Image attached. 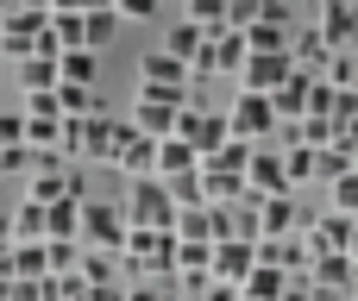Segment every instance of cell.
Masks as SVG:
<instances>
[{
    "label": "cell",
    "instance_id": "13",
    "mask_svg": "<svg viewBox=\"0 0 358 301\" xmlns=\"http://www.w3.org/2000/svg\"><path fill=\"white\" fill-rule=\"evenodd\" d=\"M138 88H195V75L170 50H151V57H138Z\"/></svg>",
    "mask_w": 358,
    "mask_h": 301
},
{
    "label": "cell",
    "instance_id": "36",
    "mask_svg": "<svg viewBox=\"0 0 358 301\" xmlns=\"http://www.w3.org/2000/svg\"><path fill=\"white\" fill-rule=\"evenodd\" d=\"M113 13H120V19H151L157 0H113Z\"/></svg>",
    "mask_w": 358,
    "mask_h": 301
},
{
    "label": "cell",
    "instance_id": "22",
    "mask_svg": "<svg viewBox=\"0 0 358 301\" xmlns=\"http://www.w3.org/2000/svg\"><path fill=\"white\" fill-rule=\"evenodd\" d=\"M289 38H296V31H289V25H271V19H252V25H245V50H252V57L289 50Z\"/></svg>",
    "mask_w": 358,
    "mask_h": 301
},
{
    "label": "cell",
    "instance_id": "26",
    "mask_svg": "<svg viewBox=\"0 0 358 301\" xmlns=\"http://www.w3.org/2000/svg\"><path fill=\"white\" fill-rule=\"evenodd\" d=\"M50 38L63 50H88V19L82 13H50Z\"/></svg>",
    "mask_w": 358,
    "mask_h": 301
},
{
    "label": "cell",
    "instance_id": "34",
    "mask_svg": "<svg viewBox=\"0 0 358 301\" xmlns=\"http://www.w3.org/2000/svg\"><path fill=\"white\" fill-rule=\"evenodd\" d=\"M13 145H25V119H19V107H0V151H13Z\"/></svg>",
    "mask_w": 358,
    "mask_h": 301
},
{
    "label": "cell",
    "instance_id": "1",
    "mask_svg": "<svg viewBox=\"0 0 358 301\" xmlns=\"http://www.w3.org/2000/svg\"><path fill=\"white\" fill-rule=\"evenodd\" d=\"M120 264L132 270V283H157V277H170V270H176V233H145V226H126Z\"/></svg>",
    "mask_w": 358,
    "mask_h": 301
},
{
    "label": "cell",
    "instance_id": "18",
    "mask_svg": "<svg viewBox=\"0 0 358 301\" xmlns=\"http://www.w3.org/2000/svg\"><path fill=\"white\" fill-rule=\"evenodd\" d=\"M239 295H245V301H283V295H289V270H277V264H252V277L239 283Z\"/></svg>",
    "mask_w": 358,
    "mask_h": 301
},
{
    "label": "cell",
    "instance_id": "40",
    "mask_svg": "<svg viewBox=\"0 0 358 301\" xmlns=\"http://www.w3.org/2000/svg\"><path fill=\"white\" fill-rule=\"evenodd\" d=\"M346 258H352V270H358V226H352V245H346Z\"/></svg>",
    "mask_w": 358,
    "mask_h": 301
},
{
    "label": "cell",
    "instance_id": "39",
    "mask_svg": "<svg viewBox=\"0 0 358 301\" xmlns=\"http://www.w3.org/2000/svg\"><path fill=\"white\" fill-rule=\"evenodd\" d=\"M315 301H352V295H334V289H315Z\"/></svg>",
    "mask_w": 358,
    "mask_h": 301
},
{
    "label": "cell",
    "instance_id": "8",
    "mask_svg": "<svg viewBox=\"0 0 358 301\" xmlns=\"http://www.w3.org/2000/svg\"><path fill=\"white\" fill-rule=\"evenodd\" d=\"M25 201H38V207H57V201H82V176H76L69 163H38V170L25 176Z\"/></svg>",
    "mask_w": 358,
    "mask_h": 301
},
{
    "label": "cell",
    "instance_id": "15",
    "mask_svg": "<svg viewBox=\"0 0 358 301\" xmlns=\"http://www.w3.org/2000/svg\"><path fill=\"white\" fill-rule=\"evenodd\" d=\"M296 226H302L296 195H264V201H258V239H289Z\"/></svg>",
    "mask_w": 358,
    "mask_h": 301
},
{
    "label": "cell",
    "instance_id": "37",
    "mask_svg": "<svg viewBox=\"0 0 358 301\" xmlns=\"http://www.w3.org/2000/svg\"><path fill=\"white\" fill-rule=\"evenodd\" d=\"M120 301H164V289H157V283H126Z\"/></svg>",
    "mask_w": 358,
    "mask_h": 301
},
{
    "label": "cell",
    "instance_id": "16",
    "mask_svg": "<svg viewBox=\"0 0 358 301\" xmlns=\"http://www.w3.org/2000/svg\"><path fill=\"white\" fill-rule=\"evenodd\" d=\"M352 226H358L352 214H340V207H334V214H321L302 239H308V251H346V245H352Z\"/></svg>",
    "mask_w": 358,
    "mask_h": 301
},
{
    "label": "cell",
    "instance_id": "5",
    "mask_svg": "<svg viewBox=\"0 0 358 301\" xmlns=\"http://www.w3.org/2000/svg\"><path fill=\"white\" fill-rule=\"evenodd\" d=\"M245 31H233V25H214L208 31V44H201V57H195V75H239L245 69Z\"/></svg>",
    "mask_w": 358,
    "mask_h": 301
},
{
    "label": "cell",
    "instance_id": "9",
    "mask_svg": "<svg viewBox=\"0 0 358 301\" xmlns=\"http://www.w3.org/2000/svg\"><path fill=\"white\" fill-rule=\"evenodd\" d=\"M107 170H120L126 182H138V176H157V138H145L132 119H126V132H120V151H113V163Z\"/></svg>",
    "mask_w": 358,
    "mask_h": 301
},
{
    "label": "cell",
    "instance_id": "21",
    "mask_svg": "<svg viewBox=\"0 0 358 301\" xmlns=\"http://www.w3.org/2000/svg\"><path fill=\"white\" fill-rule=\"evenodd\" d=\"M94 75H101V50H63V57H57V82L94 88Z\"/></svg>",
    "mask_w": 358,
    "mask_h": 301
},
{
    "label": "cell",
    "instance_id": "19",
    "mask_svg": "<svg viewBox=\"0 0 358 301\" xmlns=\"http://www.w3.org/2000/svg\"><path fill=\"white\" fill-rule=\"evenodd\" d=\"M201 44H208V25H195V19H176V25H170V38H164V50H170L176 63H189V75H195Z\"/></svg>",
    "mask_w": 358,
    "mask_h": 301
},
{
    "label": "cell",
    "instance_id": "28",
    "mask_svg": "<svg viewBox=\"0 0 358 301\" xmlns=\"http://www.w3.org/2000/svg\"><path fill=\"white\" fill-rule=\"evenodd\" d=\"M252 151H258V145H245V138H227V145H220L214 157H201V163H208V170H227V176H245Z\"/></svg>",
    "mask_w": 358,
    "mask_h": 301
},
{
    "label": "cell",
    "instance_id": "7",
    "mask_svg": "<svg viewBox=\"0 0 358 301\" xmlns=\"http://www.w3.org/2000/svg\"><path fill=\"white\" fill-rule=\"evenodd\" d=\"M176 138H189V145H195V157H214V151L233 138V126H227V113H220V107H195V101H189V107H182V119H176Z\"/></svg>",
    "mask_w": 358,
    "mask_h": 301
},
{
    "label": "cell",
    "instance_id": "41",
    "mask_svg": "<svg viewBox=\"0 0 358 301\" xmlns=\"http://www.w3.org/2000/svg\"><path fill=\"white\" fill-rule=\"evenodd\" d=\"M6 6H13V0H0V13H6Z\"/></svg>",
    "mask_w": 358,
    "mask_h": 301
},
{
    "label": "cell",
    "instance_id": "29",
    "mask_svg": "<svg viewBox=\"0 0 358 301\" xmlns=\"http://www.w3.org/2000/svg\"><path fill=\"white\" fill-rule=\"evenodd\" d=\"M76 277H82L88 289H94V283H113V277H120V258H113V251H88V245H82V264H76Z\"/></svg>",
    "mask_w": 358,
    "mask_h": 301
},
{
    "label": "cell",
    "instance_id": "4",
    "mask_svg": "<svg viewBox=\"0 0 358 301\" xmlns=\"http://www.w3.org/2000/svg\"><path fill=\"white\" fill-rule=\"evenodd\" d=\"M82 245L120 258V245H126V207L120 201H82Z\"/></svg>",
    "mask_w": 358,
    "mask_h": 301
},
{
    "label": "cell",
    "instance_id": "25",
    "mask_svg": "<svg viewBox=\"0 0 358 301\" xmlns=\"http://www.w3.org/2000/svg\"><path fill=\"white\" fill-rule=\"evenodd\" d=\"M346 170H358V157H352V151H346V145H340V138L315 151V176H321V182H340Z\"/></svg>",
    "mask_w": 358,
    "mask_h": 301
},
{
    "label": "cell",
    "instance_id": "32",
    "mask_svg": "<svg viewBox=\"0 0 358 301\" xmlns=\"http://www.w3.org/2000/svg\"><path fill=\"white\" fill-rule=\"evenodd\" d=\"M113 31H120V13H113V6H101V13H88V50H101V44H107Z\"/></svg>",
    "mask_w": 358,
    "mask_h": 301
},
{
    "label": "cell",
    "instance_id": "6",
    "mask_svg": "<svg viewBox=\"0 0 358 301\" xmlns=\"http://www.w3.org/2000/svg\"><path fill=\"white\" fill-rule=\"evenodd\" d=\"M227 126H233V138H245V145H271V132H277L271 94H245V88H239V101L227 107Z\"/></svg>",
    "mask_w": 358,
    "mask_h": 301
},
{
    "label": "cell",
    "instance_id": "33",
    "mask_svg": "<svg viewBox=\"0 0 358 301\" xmlns=\"http://www.w3.org/2000/svg\"><path fill=\"white\" fill-rule=\"evenodd\" d=\"M334 207H340V214H352V220H358V170H346V176L334 182Z\"/></svg>",
    "mask_w": 358,
    "mask_h": 301
},
{
    "label": "cell",
    "instance_id": "17",
    "mask_svg": "<svg viewBox=\"0 0 358 301\" xmlns=\"http://www.w3.org/2000/svg\"><path fill=\"white\" fill-rule=\"evenodd\" d=\"M195 170H201V157H195V145H189V138H176V132H170V138H157V176H164V182L195 176Z\"/></svg>",
    "mask_w": 358,
    "mask_h": 301
},
{
    "label": "cell",
    "instance_id": "10",
    "mask_svg": "<svg viewBox=\"0 0 358 301\" xmlns=\"http://www.w3.org/2000/svg\"><path fill=\"white\" fill-rule=\"evenodd\" d=\"M289 75H296V57H289V50H271V57H245L239 88H245V94H277Z\"/></svg>",
    "mask_w": 358,
    "mask_h": 301
},
{
    "label": "cell",
    "instance_id": "2",
    "mask_svg": "<svg viewBox=\"0 0 358 301\" xmlns=\"http://www.w3.org/2000/svg\"><path fill=\"white\" fill-rule=\"evenodd\" d=\"M182 107H189V88H138L126 119H132L145 138H170L176 119H182Z\"/></svg>",
    "mask_w": 358,
    "mask_h": 301
},
{
    "label": "cell",
    "instance_id": "3",
    "mask_svg": "<svg viewBox=\"0 0 358 301\" xmlns=\"http://www.w3.org/2000/svg\"><path fill=\"white\" fill-rule=\"evenodd\" d=\"M126 226H145V233H170L176 226V201H170V189L157 182V176H138V182H126Z\"/></svg>",
    "mask_w": 358,
    "mask_h": 301
},
{
    "label": "cell",
    "instance_id": "30",
    "mask_svg": "<svg viewBox=\"0 0 358 301\" xmlns=\"http://www.w3.org/2000/svg\"><path fill=\"white\" fill-rule=\"evenodd\" d=\"M283 176H289V189L296 182H315V151L308 145H283Z\"/></svg>",
    "mask_w": 358,
    "mask_h": 301
},
{
    "label": "cell",
    "instance_id": "38",
    "mask_svg": "<svg viewBox=\"0 0 358 301\" xmlns=\"http://www.w3.org/2000/svg\"><path fill=\"white\" fill-rule=\"evenodd\" d=\"M201 301H245V295H239L233 283H208V289H201Z\"/></svg>",
    "mask_w": 358,
    "mask_h": 301
},
{
    "label": "cell",
    "instance_id": "31",
    "mask_svg": "<svg viewBox=\"0 0 358 301\" xmlns=\"http://www.w3.org/2000/svg\"><path fill=\"white\" fill-rule=\"evenodd\" d=\"M227 6L233 0H182V19H195V25L214 31V25H227Z\"/></svg>",
    "mask_w": 358,
    "mask_h": 301
},
{
    "label": "cell",
    "instance_id": "12",
    "mask_svg": "<svg viewBox=\"0 0 358 301\" xmlns=\"http://www.w3.org/2000/svg\"><path fill=\"white\" fill-rule=\"evenodd\" d=\"M252 264H258V239H214V270H208V277L239 289V283L252 277Z\"/></svg>",
    "mask_w": 358,
    "mask_h": 301
},
{
    "label": "cell",
    "instance_id": "14",
    "mask_svg": "<svg viewBox=\"0 0 358 301\" xmlns=\"http://www.w3.org/2000/svg\"><path fill=\"white\" fill-rule=\"evenodd\" d=\"M308 283H315V289H334V295H352L358 270H352V258H346V251H315Z\"/></svg>",
    "mask_w": 358,
    "mask_h": 301
},
{
    "label": "cell",
    "instance_id": "20",
    "mask_svg": "<svg viewBox=\"0 0 358 301\" xmlns=\"http://www.w3.org/2000/svg\"><path fill=\"white\" fill-rule=\"evenodd\" d=\"M38 239H44V207L38 201H19L6 214V245H38Z\"/></svg>",
    "mask_w": 358,
    "mask_h": 301
},
{
    "label": "cell",
    "instance_id": "42",
    "mask_svg": "<svg viewBox=\"0 0 358 301\" xmlns=\"http://www.w3.org/2000/svg\"><path fill=\"white\" fill-rule=\"evenodd\" d=\"M352 301H358V283H352Z\"/></svg>",
    "mask_w": 358,
    "mask_h": 301
},
{
    "label": "cell",
    "instance_id": "27",
    "mask_svg": "<svg viewBox=\"0 0 358 301\" xmlns=\"http://www.w3.org/2000/svg\"><path fill=\"white\" fill-rule=\"evenodd\" d=\"M57 107H63V119H88V113H101L94 88H76V82H57Z\"/></svg>",
    "mask_w": 358,
    "mask_h": 301
},
{
    "label": "cell",
    "instance_id": "11",
    "mask_svg": "<svg viewBox=\"0 0 358 301\" xmlns=\"http://www.w3.org/2000/svg\"><path fill=\"white\" fill-rule=\"evenodd\" d=\"M245 189L264 201V195H296L289 189V176H283V151L277 145H258L252 151V163H245Z\"/></svg>",
    "mask_w": 358,
    "mask_h": 301
},
{
    "label": "cell",
    "instance_id": "23",
    "mask_svg": "<svg viewBox=\"0 0 358 301\" xmlns=\"http://www.w3.org/2000/svg\"><path fill=\"white\" fill-rule=\"evenodd\" d=\"M82 201H88V195H82ZM82 201L44 207V239H82Z\"/></svg>",
    "mask_w": 358,
    "mask_h": 301
},
{
    "label": "cell",
    "instance_id": "24",
    "mask_svg": "<svg viewBox=\"0 0 358 301\" xmlns=\"http://www.w3.org/2000/svg\"><path fill=\"white\" fill-rule=\"evenodd\" d=\"M13 75H19L25 94H50V88H57V57H25Z\"/></svg>",
    "mask_w": 358,
    "mask_h": 301
},
{
    "label": "cell",
    "instance_id": "35",
    "mask_svg": "<svg viewBox=\"0 0 358 301\" xmlns=\"http://www.w3.org/2000/svg\"><path fill=\"white\" fill-rule=\"evenodd\" d=\"M19 170L31 176V170H38V157H31L25 145H13V151H0V176H19Z\"/></svg>",
    "mask_w": 358,
    "mask_h": 301
}]
</instances>
